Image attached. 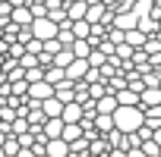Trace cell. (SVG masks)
<instances>
[{"instance_id": "obj_1", "label": "cell", "mask_w": 161, "mask_h": 157, "mask_svg": "<svg viewBox=\"0 0 161 157\" xmlns=\"http://www.w3.org/2000/svg\"><path fill=\"white\" fill-rule=\"evenodd\" d=\"M114 126L120 132H139L145 126V107L142 104H120L114 110Z\"/></svg>"}, {"instance_id": "obj_2", "label": "cell", "mask_w": 161, "mask_h": 157, "mask_svg": "<svg viewBox=\"0 0 161 157\" xmlns=\"http://www.w3.org/2000/svg\"><path fill=\"white\" fill-rule=\"evenodd\" d=\"M57 94V85H51L47 78H41V82H29V101H47Z\"/></svg>"}, {"instance_id": "obj_3", "label": "cell", "mask_w": 161, "mask_h": 157, "mask_svg": "<svg viewBox=\"0 0 161 157\" xmlns=\"http://www.w3.org/2000/svg\"><path fill=\"white\" fill-rule=\"evenodd\" d=\"M89 69H92V63H89L86 57H76V60L66 66V78H73V82H82V78L89 75Z\"/></svg>"}, {"instance_id": "obj_4", "label": "cell", "mask_w": 161, "mask_h": 157, "mask_svg": "<svg viewBox=\"0 0 161 157\" xmlns=\"http://www.w3.org/2000/svg\"><path fill=\"white\" fill-rule=\"evenodd\" d=\"M63 123H82L86 119V107H82V101H69V104H63Z\"/></svg>"}, {"instance_id": "obj_5", "label": "cell", "mask_w": 161, "mask_h": 157, "mask_svg": "<svg viewBox=\"0 0 161 157\" xmlns=\"http://www.w3.org/2000/svg\"><path fill=\"white\" fill-rule=\"evenodd\" d=\"M44 151H47L51 157H69V154H73V148H69V141H66L63 135H60V138H47Z\"/></svg>"}, {"instance_id": "obj_6", "label": "cell", "mask_w": 161, "mask_h": 157, "mask_svg": "<svg viewBox=\"0 0 161 157\" xmlns=\"http://www.w3.org/2000/svg\"><path fill=\"white\" fill-rule=\"evenodd\" d=\"M139 104H142V107H158V104H161V85H145Z\"/></svg>"}, {"instance_id": "obj_7", "label": "cell", "mask_w": 161, "mask_h": 157, "mask_svg": "<svg viewBox=\"0 0 161 157\" xmlns=\"http://www.w3.org/2000/svg\"><path fill=\"white\" fill-rule=\"evenodd\" d=\"M10 19H13L16 25H32V22H35V13L25 10V7H16V10L10 13Z\"/></svg>"}, {"instance_id": "obj_8", "label": "cell", "mask_w": 161, "mask_h": 157, "mask_svg": "<svg viewBox=\"0 0 161 157\" xmlns=\"http://www.w3.org/2000/svg\"><path fill=\"white\" fill-rule=\"evenodd\" d=\"M86 135V126L82 123H66V129H63V138L73 144V141H79V138H82Z\"/></svg>"}, {"instance_id": "obj_9", "label": "cell", "mask_w": 161, "mask_h": 157, "mask_svg": "<svg viewBox=\"0 0 161 157\" xmlns=\"http://www.w3.org/2000/svg\"><path fill=\"white\" fill-rule=\"evenodd\" d=\"M44 78H47V82H51V85H60V82H63V78H66V69L54 63V66H47V69H44Z\"/></svg>"}, {"instance_id": "obj_10", "label": "cell", "mask_w": 161, "mask_h": 157, "mask_svg": "<svg viewBox=\"0 0 161 157\" xmlns=\"http://www.w3.org/2000/svg\"><path fill=\"white\" fill-rule=\"evenodd\" d=\"M117 101H120V104H139V101H142V94H139L136 88H130V85H126V88H120V91H117Z\"/></svg>"}, {"instance_id": "obj_11", "label": "cell", "mask_w": 161, "mask_h": 157, "mask_svg": "<svg viewBox=\"0 0 161 157\" xmlns=\"http://www.w3.org/2000/svg\"><path fill=\"white\" fill-rule=\"evenodd\" d=\"M41 107H44V113L47 116H60L63 113V101L54 94V98H47V101H41Z\"/></svg>"}, {"instance_id": "obj_12", "label": "cell", "mask_w": 161, "mask_h": 157, "mask_svg": "<svg viewBox=\"0 0 161 157\" xmlns=\"http://www.w3.org/2000/svg\"><path fill=\"white\" fill-rule=\"evenodd\" d=\"M66 13H69V19H82V16H89V0H76L73 7H66Z\"/></svg>"}, {"instance_id": "obj_13", "label": "cell", "mask_w": 161, "mask_h": 157, "mask_svg": "<svg viewBox=\"0 0 161 157\" xmlns=\"http://www.w3.org/2000/svg\"><path fill=\"white\" fill-rule=\"evenodd\" d=\"M69 47H73V53H76V57H86V60H89V53H92V50H89V47H92V41H89V38H76Z\"/></svg>"}, {"instance_id": "obj_14", "label": "cell", "mask_w": 161, "mask_h": 157, "mask_svg": "<svg viewBox=\"0 0 161 157\" xmlns=\"http://www.w3.org/2000/svg\"><path fill=\"white\" fill-rule=\"evenodd\" d=\"M73 60H76V53H73V47H63L60 53H54V63H57V66H63V69H66V66H69Z\"/></svg>"}, {"instance_id": "obj_15", "label": "cell", "mask_w": 161, "mask_h": 157, "mask_svg": "<svg viewBox=\"0 0 161 157\" xmlns=\"http://www.w3.org/2000/svg\"><path fill=\"white\" fill-rule=\"evenodd\" d=\"M73 35H76V38H89V35H92L89 19H76V22H73Z\"/></svg>"}, {"instance_id": "obj_16", "label": "cell", "mask_w": 161, "mask_h": 157, "mask_svg": "<svg viewBox=\"0 0 161 157\" xmlns=\"http://www.w3.org/2000/svg\"><path fill=\"white\" fill-rule=\"evenodd\" d=\"M126 41H130L133 47H142V44H145V35H142V32H133V28H130V32H126Z\"/></svg>"}, {"instance_id": "obj_17", "label": "cell", "mask_w": 161, "mask_h": 157, "mask_svg": "<svg viewBox=\"0 0 161 157\" xmlns=\"http://www.w3.org/2000/svg\"><path fill=\"white\" fill-rule=\"evenodd\" d=\"M89 63H92V66H104V50H101V53L92 50V53H89Z\"/></svg>"}, {"instance_id": "obj_18", "label": "cell", "mask_w": 161, "mask_h": 157, "mask_svg": "<svg viewBox=\"0 0 161 157\" xmlns=\"http://www.w3.org/2000/svg\"><path fill=\"white\" fill-rule=\"evenodd\" d=\"M16 157H38V151H35V148H19Z\"/></svg>"}, {"instance_id": "obj_19", "label": "cell", "mask_w": 161, "mask_h": 157, "mask_svg": "<svg viewBox=\"0 0 161 157\" xmlns=\"http://www.w3.org/2000/svg\"><path fill=\"white\" fill-rule=\"evenodd\" d=\"M133 22H136L133 16H123V19H117V25H123V28H133Z\"/></svg>"}, {"instance_id": "obj_20", "label": "cell", "mask_w": 161, "mask_h": 157, "mask_svg": "<svg viewBox=\"0 0 161 157\" xmlns=\"http://www.w3.org/2000/svg\"><path fill=\"white\" fill-rule=\"evenodd\" d=\"M108 157H130V154H126L123 148H111V151H108Z\"/></svg>"}, {"instance_id": "obj_21", "label": "cell", "mask_w": 161, "mask_h": 157, "mask_svg": "<svg viewBox=\"0 0 161 157\" xmlns=\"http://www.w3.org/2000/svg\"><path fill=\"white\" fill-rule=\"evenodd\" d=\"M126 154H130V157H148V154L142 151V144H139V148H133V151H126Z\"/></svg>"}, {"instance_id": "obj_22", "label": "cell", "mask_w": 161, "mask_h": 157, "mask_svg": "<svg viewBox=\"0 0 161 157\" xmlns=\"http://www.w3.org/2000/svg\"><path fill=\"white\" fill-rule=\"evenodd\" d=\"M155 141H158V144H161V126H158V129H155Z\"/></svg>"}, {"instance_id": "obj_23", "label": "cell", "mask_w": 161, "mask_h": 157, "mask_svg": "<svg viewBox=\"0 0 161 157\" xmlns=\"http://www.w3.org/2000/svg\"><path fill=\"white\" fill-rule=\"evenodd\" d=\"M10 3H13V7H22V3H25V0H10Z\"/></svg>"}, {"instance_id": "obj_24", "label": "cell", "mask_w": 161, "mask_h": 157, "mask_svg": "<svg viewBox=\"0 0 161 157\" xmlns=\"http://www.w3.org/2000/svg\"><path fill=\"white\" fill-rule=\"evenodd\" d=\"M38 157H51V154H47V151H44V154H38Z\"/></svg>"}, {"instance_id": "obj_25", "label": "cell", "mask_w": 161, "mask_h": 157, "mask_svg": "<svg viewBox=\"0 0 161 157\" xmlns=\"http://www.w3.org/2000/svg\"><path fill=\"white\" fill-rule=\"evenodd\" d=\"M89 3H95V0H89Z\"/></svg>"}]
</instances>
